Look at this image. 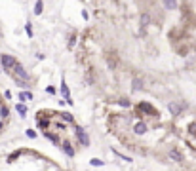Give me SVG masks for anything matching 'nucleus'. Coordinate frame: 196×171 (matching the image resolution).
<instances>
[{
  "instance_id": "nucleus-1",
  "label": "nucleus",
  "mask_w": 196,
  "mask_h": 171,
  "mask_svg": "<svg viewBox=\"0 0 196 171\" xmlns=\"http://www.w3.org/2000/svg\"><path fill=\"white\" fill-rule=\"evenodd\" d=\"M74 133H76V139L80 141V145L82 146H90V137H88V133L84 131V128H80V125H74Z\"/></svg>"
},
{
  "instance_id": "nucleus-2",
  "label": "nucleus",
  "mask_w": 196,
  "mask_h": 171,
  "mask_svg": "<svg viewBox=\"0 0 196 171\" xmlns=\"http://www.w3.org/2000/svg\"><path fill=\"white\" fill-rule=\"evenodd\" d=\"M0 61H2V67H4V71H6V74H10V72H11V67H14V63H15V57L4 53L2 57H0Z\"/></svg>"
},
{
  "instance_id": "nucleus-3",
  "label": "nucleus",
  "mask_w": 196,
  "mask_h": 171,
  "mask_svg": "<svg viewBox=\"0 0 196 171\" xmlns=\"http://www.w3.org/2000/svg\"><path fill=\"white\" fill-rule=\"evenodd\" d=\"M147 131H149V125H147L145 120H139L137 124L133 125V133H135V135H145Z\"/></svg>"
},
{
  "instance_id": "nucleus-4",
  "label": "nucleus",
  "mask_w": 196,
  "mask_h": 171,
  "mask_svg": "<svg viewBox=\"0 0 196 171\" xmlns=\"http://www.w3.org/2000/svg\"><path fill=\"white\" fill-rule=\"evenodd\" d=\"M137 110H143V112L150 114V116H158V110H156L154 107H150L149 103H139V105H137Z\"/></svg>"
},
{
  "instance_id": "nucleus-5",
  "label": "nucleus",
  "mask_w": 196,
  "mask_h": 171,
  "mask_svg": "<svg viewBox=\"0 0 196 171\" xmlns=\"http://www.w3.org/2000/svg\"><path fill=\"white\" fill-rule=\"evenodd\" d=\"M167 108H170V112L173 114V116H179V114L185 110L187 107H185L183 103H170V105H167Z\"/></svg>"
},
{
  "instance_id": "nucleus-6",
  "label": "nucleus",
  "mask_w": 196,
  "mask_h": 171,
  "mask_svg": "<svg viewBox=\"0 0 196 171\" xmlns=\"http://www.w3.org/2000/svg\"><path fill=\"white\" fill-rule=\"evenodd\" d=\"M131 89H133V91H143V89H145V82H143V78L135 76V78L131 80Z\"/></svg>"
},
{
  "instance_id": "nucleus-7",
  "label": "nucleus",
  "mask_w": 196,
  "mask_h": 171,
  "mask_svg": "<svg viewBox=\"0 0 196 171\" xmlns=\"http://www.w3.org/2000/svg\"><path fill=\"white\" fill-rule=\"evenodd\" d=\"M36 128L42 129V131H48V128H50V120H46V118H42L40 114H36Z\"/></svg>"
},
{
  "instance_id": "nucleus-8",
  "label": "nucleus",
  "mask_w": 196,
  "mask_h": 171,
  "mask_svg": "<svg viewBox=\"0 0 196 171\" xmlns=\"http://www.w3.org/2000/svg\"><path fill=\"white\" fill-rule=\"evenodd\" d=\"M42 135L46 137L48 141H51V142H53L55 146H59V145H61V139H59V135H55V133H51V131H44Z\"/></svg>"
},
{
  "instance_id": "nucleus-9",
  "label": "nucleus",
  "mask_w": 196,
  "mask_h": 171,
  "mask_svg": "<svg viewBox=\"0 0 196 171\" xmlns=\"http://www.w3.org/2000/svg\"><path fill=\"white\" fill-rule=\"evenodd\" d=\"M61 148H63V152H65V154H67V156H71V158H73V156H74V152H76V150H74V146H73V145H71V142H69V141L61 142Z\"/></svg>"
},
{
  "instance_id": "nucleus-10",
  "label": "nucleus",
  "mask_w": 196,
  "mask_h": 171,
  "mask_svg": "<svg viewBox=\"0 0 196 171\" xmlns=\"http://www.w3.org/2000/svg\"><path fill=\"white\" fill-rule=\"evenodd\" d=\"M59 91H61V95H63V97H65V101H67V99H71V89H69V86H67L65 78H61V89H59Z\"/></svg>"
},
{
  "instance_id": "nucleus-11",
  "label": "nucleus",
  "mask_w": 196,
  "mask_h": 171,
  "mask_svg": "<svg viewBox=\"0 0 196 171\" xmlns=\"http://www.w3.org/2000/svg\"><path fill=\"white\" fill-rule=\"evenodd\" d=\"M59 116H61V118H63V122H67V124H74L73 114H69V112H59Z\"/></svg>"
},
{
  "instance_id": "nucleus-12",
  "label": "nucleus",
  "mask_w": 196,
  "mask_h": 171,
  "mask_svg": "<svg viewBox=\"0 0 196 171\" xmlns=\"http://www.w3.org/2000/svg\"><path fill=\"white\" fill-rule=\"evenodd\" d=\"M170 158L175 160V162H183V154L177 152V150H170Z\"/></svg>"
},
{
  "instance_id": "nucleus-13",
  "label": "nucleus",
  "mask_w": 196,
  "mask_h": 171,
  "mask_svg": "<svg viewBox=\"0 0 196 171\" xmlns=\"http://www.w3.org/2000/svg\"><path fill=\"white\" fill-rule=\"evenodd\" d=\"M15 108H17V112L21 114L23 118L27 116V105H25V103H19V105H15Z\"/></svg>"
},
{
  "instance_id": "nucleus-14",
  "label": "nucleus",
  "mask_w": 196,
  "mask_h": 171,
  "mask_svg": "<svg viewBox=\"0 0 196 171\" xmlns=\"http://www.w3.org/2000/svg\"><path fill=\"white\" fill-rule=\"evenodd\" d=\"M42 11H44V2H38L34 4V15H42Z\"/></svg>"
},
{
  "instance_id": "nucleus-15",
  "label": "nucleus",
  "mask_w": 196,
  "mask_h": 171,
  "mask_svg": "<svg viewBox=\"0 0 196 171\" xmlns=\"http://www.w3.org/2000/svg\"><path fill=\"white\" fill-rule=\"evenodd\" d=\"M164 8H166V10H177L179 4L177 2H171V0H166V2H164Z\"/></svg>"
},
{
  "instance_id": "nucleus-16",
  "label": "nucleus",
  "mask_w": 196,
  "mask_h": 171,
  "mask_svg": "<svg viewBox=\"0 0 196 171\" xmlns=\"http://www.w3.org/2000/svg\"><path fill=\"white\" fill-rule=\"evenodd\" d=\"M19 97H21V103H25V101L33 99V93H31V91H21V93H19Z\"/></svg>"
},
{
  "instance_id": "nucleus-17",
  "label": "nucleus",
  "mask_w": 196,
  "mask_h": 171,
  "mask_svg": "<svg viewBox=\"0 0 196 171\" xmlns=\"http://www.w3.org/2000/svg\"><path fill=\"white\" fill-rule=\"evenodd\" d=\"M149 23H150V15H149V14H141V27L145 28Z\"/></svg>"
},
{
  "instance_id": "nucleus-18",
  "label": "nucleus",
  "mask_w": 196,
  "mask_h": 171,
  "mask_svg": "<svg viewBox=\"0 0 196 171\" xmlns=\"http://www.w3.org/2000/svg\"><path fill=\"white\" fill-rule=\"evenodd\" d=\"M118 105H120V107H124V108L131 107V103H130V99H128V97H120V99H118Z\"/></svg>"
},
{
  "instance_id": "nucleus-19",
  "label": "nucleus",
  "mask_w": 196,
  "mask_h": 171,
  "mask_svg": "<svg viewBox=\"0 0 196 171\" xmlns=\"http://www.w3.org/2000/svg\"><path fill=\"white\" fill-rule=\"evenodd\" d=\"M90 165H93V167H103V160H99V158H91L90 160Z\"/></svg>"
},
{
  "instance_id": "nucleus-20",
  "label": "nucleus",
  "mask_w": 196,
  "mask_h": 171,
  "mask_svg": "<svg viewBox=\"0 0 196 171\" xmlns=\"http://www.w3.org/2000/svg\"><path fill=\"white\" fill-rule=\"evenodd\" d=\"M4 105H6V103H4V101L2 99H0V108H2L4 107ZM4 128H6V120H4V118H2V114H0V131H2V129Z\"/></svg>"
},
{
  "instance_id": "nucleus-21",
  "label": "nucleus",
  "mask_w": 196,
  "mask_h": 171,
  "mask_svg": "<svg viewBox=\"0 0 196 171\" xmlns=\"http://www.w3.org/2000/svg\"><path fill=\"white\" fill-rule=\"evenodd\" d=\"M25 32H27V36H29V38H33V36H34V32H33V25H31L29 21H27V25H25Z\"/></svg>"
},
{
  "instance_id": "nucleus-22",
  "label": "nucleus",
  "mask_w": 196,
  "mask_h": 171,
  "mask_svg": "<svg viewBox=\"0 0 196 171\" xmlns=\"http://www.w3.org/2000/svg\"><path fill=\"white\" fill-rule=\"evenodd\" d=\"M74 44H76V34H74V32H73V34L69 36V44H67V46H69V48H73Z\"/></svg>"
},
{
  "instance_id": "nucleus-23",
  "label": "nucleus",
  "mask_w": 196,
  "mask_h": 171,
  "mask_svg": "<svg viewBox=\"0 0 196 171\" xmlns=\"http://www.w3.org/2000/svg\"><path fill=\"white\" fill-rule=\"evenodd\" d=\"M46 91L50 93V95H57V89H55V86H48V88H46Z\"/></svg>"
},
{
  "instance_id": "nucleus-24",
  "label": "nucleus",
  "mask_w": 196,
  "mask_h": 171,
  "mask_svg": "<svg viewBox=\"0 0 196 171\" xmlns=\"http://www.w3.org/2000/svg\"><path fill=\"white\" fill-rule=\"evenodd\" d=\"M27 137L29 139H36V131L34 129H27Z\"/></svg>"
}]
</instances>
